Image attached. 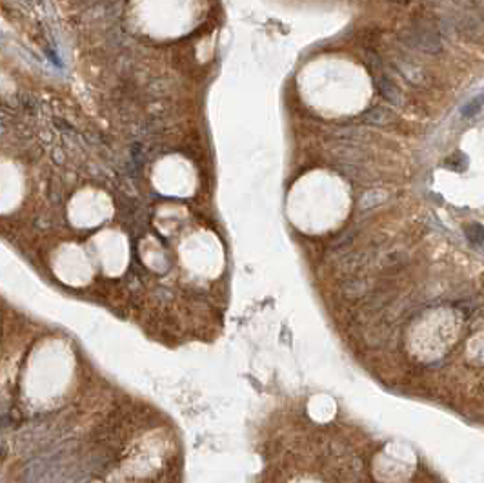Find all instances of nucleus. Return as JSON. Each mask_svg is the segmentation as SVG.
<instances>
[{"label":"nucleus","instance_id":"f257e3e1","mask_svg":"<svg viewBox=\"0 0 484 483\" xmlns=\"http://www.w3.org/2000/svg\"><path fill=\"white\" fill-rule=\"evenodd\" d=\"M483 106H484V95H479V97L472 99L464 108H462V117H473Z\"/></svg>","mask_w":484,"mask_h":483},{"label":"nucleus","instance_id":"f03ea898","mask_svg":"<svg viewBox=\"0 0 484 483\" xmlns=\"http://www.w3.org/2000/svg\"><path fill=\"white\" fill-rule=\"evenodd\" d=\"M468 239L479 245V243H483L484 241V228L481 224H472V226L468 228Z\"/></svg>","mask_w":484,"mask_h":483}]
</instances>
